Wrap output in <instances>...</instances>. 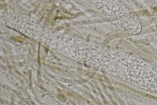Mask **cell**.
I'll use <instances>...</instances> for the list:
<instances>
[{
    "instance_id": "6da1fadb",
    "label": "cell",
    "mask_w": 157,
    "mask_h": 105,
    "mask_svg": "<svg viewBox=\"0 0 157 105\" xmlns=\"http://www.w3.org/2000/svg\"><path fill=\"white\" fill-rule=\"evenodd\" d=\"M104 78H105V81H106L107 84L110 86H111V83L108 79V78L106 76H104Z\"/></svg>"
}]
</instances>
